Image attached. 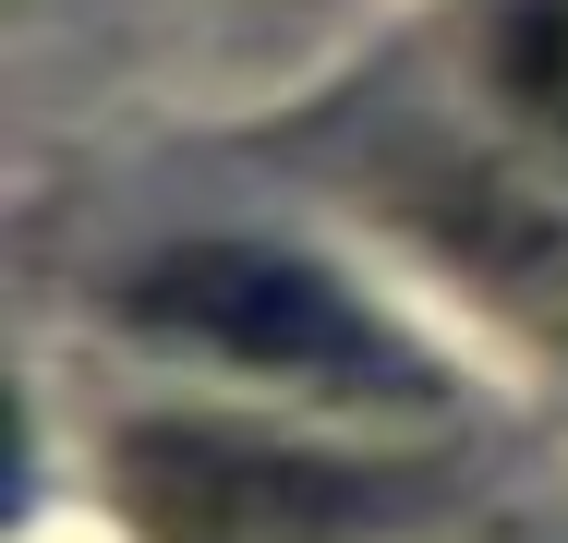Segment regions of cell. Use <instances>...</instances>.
Masks as SVG:
<instances>
[{
  "instance_id": "cell-1",
  "label": "cell",
  "mask_w": 568,
  "mask_h": 543,
  "mask_svg": "<svg viewBox=\"0 0 568 543\" xmlns=\"http://www.w3.org/2000/svg\"><path fill=\"white\" fill-rule=\"evenodd\" d=\"M121 303H133V326H158V338L230 350V362L291 375V387H327V399H424L436 387L412 338H387L327 266L266 254V242H182V254L133 266Z\"/></svg>"
},
{
  "instance_id": "cell-2",
  "label": "cell",
  "mask_w": 568,
  "mask_h": 543,
  "mask_svg": "<svg viewBox=\"0 0 568 543\" xmlns=\"http://www.w3.org/2000/svg\"><path fill=\"white\" fill-rule=\"evenodd\" d=\"M110 495L145 543H375L387 495L278 434H230V423H121Z\"/></svg>"
},
{
  "instance_id": "cell-3",
  "label": "cell",
  "mask_w": 568,
  "mask_h": 543,
  "mask_svg": "<svg viewBox=\"0 0 568 543\" xmlns=\"http://www.w3.org/2000/svg\"><path fill=\"white\" fill-rule=\"evenodd\" d=\"M496 61H508V98L568 145V0H520L496 24Z\"/></svg>"
}]
</instances>
